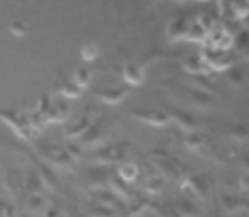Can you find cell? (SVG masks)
<instances>
[{
    "instance_id": "1",
    "label": "cell",
    "mask_w": 249,
    "mask_h": 217,
    "mask_svg": "<svg viewBox=\"0 0 249 217\" xmlns=\"http://www.w3.org/2000/svg\"><path fill=\"white\" fill-rule=\"evenodd\" d=\"M202 58V61L207 65V68L212 72H227L234 66V58L229 54V51H217V50H209V48H203L202 53L198 54Z\"/></svg>"
},
{
    "instance_id": "2",
    "label": "cell",
    "mask_w": 249,
    "mask_h": 217,
    "mask_svg": "<svg viewBox=\"0 0 249 217\" xmlns=\"http://www.w3.org/2000/svg\"><path fill=\"white\" fill-rule=\"evenodd\" d=\"M181 187L187 188L197 200H209V180L205 175H187V178L181 181Z\"/></svg>"
},
{
    "instance_id": "3",
    "label": "cell",
    "mask_w": 249,
    "mask_h": 217,
    "mask_svg": "<svg viewBox=\"0 0 249 217\" xmlns=\"http://www.w3.org/2000/svg\"><path fill=\"white\" fill-rule=\"evenodd\" d=\"M132 117L138 119L142 124L153 126V127H163V126L170 124V119L168 114L163 110H154V108H141V110H136L132 114Z\"/></svg>"
},
{
    "instance_id": "4",
    "label": "cell",
    "mask_w": 249,
    "mask_h": 217,
    "mask_svg": "<svg viewBox=\"0 0 249 217\" xmlns=\"http://www.w3.org/2000/svg\"><path fill=\"white\" fill-rule=\"evenodd\" d=\"M168 119H170V122H173V124H177L178 127L181 129V131H185V134H190V132H198V122L195 117H192L190 114H187V112L183 110H171L170 114H168Z\"/></svg>"
},
{
    "instance_id": "5",
    "label": "cell",
    "mask_w": 249,
    "mask_h": 217,
    "mask_svg": "<svg viewBox=\"0 0 249 217\" xmlns=\"http://www.w3.org/2000/svg\"><path fill=\"white\" fill-rule=\"evenodd\" d=\"M181 66L187 73H190L192 76H202V75H210V70L207 68V65L202 61V58L197 54L185 56L181 59Z\"/></svg>"
},
{
    "instance_id": "6",
    "label": "cell",
    "mask_w": 249,
    "mask_h": 217,
    "mask_svg": "<svg viewBox=\"0 0 249 217\" xmlns=\"http://www.w3.org/2000/svg\"><path fill=\"white\" fill-rule=\"evenodd\" d=\"M183 145L188 151H205L209 148V141H207L205 134L202 132H190L183 138Z\"/></svg>"
},
{
    "instance_id": "7",
    "label": "cell",
    "mask_w": 249,
    "mask_h": 217,
    "mask_svg": "<svg viewBox=\"0 0 249 217\" xmlns=\"http://www.w3.org/2000/svg\"><path fill=\"white\" fill-rule=\"evenodd\" d=\"M227 138L234 145H243V143L249 141V124L237 122V124L231 126L229 131H227Z\"/></svg>"
},
{
    "instance_id": "8",
    "label": "cell",
    "mask_w": 249,
    "mask_h": 217,
    "mask_svg": "<svg viewBox=\"0 0 249 217\" xmlns=\"http://www.w3.org/2000/svg\"><path fill=\"white\" fill-rule=\"evenodd\" d=\"M188 29V22L183 17H177V19L171 20L170 27H168V37L171 41H181L185 39V34Z\"/></svg>"
},
{
    "instance_id": "9",
    "label": "cell",
    "mask_w": 249,
    "mask_h": 217,
    "mask_svg": "<svg viewBox=\"0 0 249 217\" xmlns=\"http://www.w3.org/2000/svg\"><path fill=\"white\" fill-rule=\"evenodd\" d=\"M188 102H190L192 107L195 108H200V110H207L213 106V100L209 93L205 92H198V90H192L188 93Z\"/></svg>"
},
{
    "instance_id": "10",
    "label": "cell",
    "mask_w": 249,
    "mask_h": 217,
    "mask_svg": "<svg viewBox=\"0 0 249 217\" xmlns=\"http://www.w3.org/2000/svg\"><path fill=\"white\" fill-rule=\"evenodd\" d=\"M100 100H104L105 104H110V106H115V104L122 102L127 95V90L125 89H105V90H99L97 92Z\"/></svg>"
},
{
    "instance_id": "11",
    "label": "cell",
    "mask_w": 249,
    "mask_h": 217,
    "mask_svg": "<svg viewBox=\"0 0 249 217\" xmlns=\"http://www.w3.org/2000/svg\"><path fill=\"white\" fill-rule=\"evenodd\" d=\"M122 76L131 85H141L144 82V70L138 65H127L122 72Z\"/></svg>"
},
{
    "instance_id": "12",
    "label": "cell",
    "mask_w": 249,
    "mask_h": 217,
    "mask_svg": "<svg viewBox=\"0 0 249 217\" xmlns=\"http://www.w3.org/2000/svg\"><path fill=\"white\" fill-rule=\"evenodd\" d=\"M173 211L177 212L178 217H197L198 216V207H197V205H195L192 200H185V199L177 200Z\"/></svg>"
},
{
    "instance_id": "13",
    "label": "cell",
    "mask_w": 249,
    "mask_h": 217,
    "mask_svg": "<svg viewBox=\"0 0 249 217\" xmlns=\"http://www.w3.org/2000/svg\"><path fill=\"white\" fill-rule=\"evenodd\" d=\"M139 177V168L136 163H131V162H125L119 166V178L125 183H131L134 181L136 178Z\"/></svg>"
},
{
    "instance_id": "14",
    "label": "cell",
    "mask_w": 249,
    "mask_h": 217,
    "mask_svg": "<svg viewBox=\"0 0 249 217\" xmlns=\"http://www.w3.org/2000/svg\"><path fill=\"white\" fill-rule=\"evenodd\" d=\"M90 124H92V117H90V114H85L76 124L68 126V127L65 129V132L70 136H82L83 132H87L90 129Z\"/></svg>"
},
{
    "instance_id": "15",
    "label": "cell",
    "mask_w": 249,
    "mask_h": 217,
    "mask_svg": "<svg viewBox=\"0 0 249 217\" xmlns=\"http://www.w3.org/2000/svg\"><path fill=\"white\" fill-rule=\"evenodd\" d=\"M207 37V33L198 26L197 22H192L188 24V29L187 34H185V39L190 41V43H203Z\"/></svg>"
},
{
    "instance_id": "16",
    "label": "cell",
    "mask_w": 249,
    "mask_h": 217,
    "mask_svg": "<svg viewBox=\"0 0 249 217\" xmlns=\"http://www.w3.org/2000/svg\"><path fill=\"white\" fill-rule=\"evenodd\" d=\"M222 207L227 214H236L241 209L244 207V202L239 200L237 197H232V195H224L222 197Z\"/></svg>"
},
{
    "instance_id": "17",
    "label": "cell",
    "mask_w": 249,
    "mask_h": 217,
    "mask_svg": "<svg viewBox=\"0 0 249 217\" xmlns=\"http://www.w3.org/2000/svg\"><path fill=\"white\" fill-rule=\"evenodd\" d=\"M144 187L149 194H160L164 187V180L160 175H151V177H148V180H146Z\"/></svg>"
},
{
    "instance_id": "18",
    "label": "cell",
    "mask_w": 249,
    "mask_h": 217,
    "mask_svg": "<svg viewBox=\"0 0 249 217\" xmlns=\"http://www.w3.org/2000/svg\"><path fill=\"white\" fill-rule=\"evenodd\" d=\"M231 7V14L236 20H244L249 16V2H239L232 3Z\"/></svg>"
},
{
    "instance_id": "19",
    "label": "cell",
    "mask_w": 249,
    "mask_h": 217,
    "mask_svg": "<svg viewBox=\"0 0 249 217\" xmlns=\"http://www.w3.org/2000/svg\"><path fill=\"white\" fill-rule=\"evenodd\" d=\"M90 78H92V73H90L89 68H76L75 75H73V80H75L73 83H75L78 89H82V87H85L87 83L90 82Z\"/></svg>"
},
{
    "instance_id": "20",
    "label": "cell",
    "mask_w": 249,
    "mask_h": 217,
    "mask_svg": "<svg viewBox=\"0 0 249 217\" xmlns=\"http://www.w3.org/2000/svg\"><path fill=\"white\" fill-rule=\"evenodd\" d=\"M227 80H229V83L232 87H243L244 82H246L244 73L239 72V68H236V66H232L231 70H227Z\"/></svg>"
},
{
    "instance_id": "21",
    "label": "cell",
    "mask_w": 249,
    "mask_h": 217,
    "mask_svg": "<svg viewBox=\"0 0 249 217\" xmlns=\"http://www.w3.org/2000/svg\"><path fill=\"white\" fill-rule=\"evenodd\" d=\"M110 187L114 188L115 194H119L121 197H124V199L131 197V190H129L127 183H125V181H122L121 178H114V180L110 181Z\"/></svg>"
},
{
    "instance_id": "22",
    "label": "cell",
    "mask_w": 249,
    "mask_h": 217,
    "mask_svg": "<svg viewBox=\"0 0 249 217\" xmlns=\"http://www.w3.org/2000/svg\"><path fill=\"white\" fill-rule=\"evenodd\" d=\"M27 187L31 192H39V188L43 187V178L36 171H29L27 173Z\"/></svg>"
},
{
    "instance_id": "23",
    "label": "cell",
    "mask_w": 249,
    "mask_h": 217,
    "mask_svg": "<svg viewBox=\"0 0 249 217\" xmlns=\"http://www.w3.org/2000/svg\"><path fill=\"white\" fill-rule=\"evenodd\" d=\"M27 207H29V211L34 212V214H39L44 209V199L39 197V195H31L29 202H27Z\"/></svg>"
},
{
    "instance_id": "24",
    "label": "cell",
    "mask_w": 249,
    "mask_h": 217,
    "mask_svg": "<svg viewBox=\"0 0 249 217\" xmlns=\"http://www.w3.org/2000/svg\"><path fill=\"white\" fill-rule=\"evenodd\" d=\"M97 54H99V48H97L95 44H87V46L82 50V56L85 59H89V61L95 58Z\"/></svg>"
},
{
    "instance_id": "25",
    "label": "cell",
    "mask_w": 249,
    "mask_h": 217,
    "mask_svg": "<svg viewBox=\"0 0 249 217\" xmlns=\"http://www.w3.org/2000/svg\"><path fill=\"white\" fill-rule=\"evenodd\" d=\"M61 93L66 97H78L80 95V89L75 83H70V85H63L61 87Z\"/></svg>"
},
{
    "instance_id": "26",
    "label": "cell",
    "mask_w": 249,
    "mask_h": 217,
    "mask_svg": "<svg viewBox=\"0 0 249 217\" xmlns=\"http://www.w3.org/2000/svg\"><path fill=\"white\" fill-rule=\"evenodd\" d=\"M10 29H12V33L17 34V36H24V34L27 33V27L24 26L22 22H12L10 24Z\"/></svg>"
},
{
    "instance_id": "27",
    "label": "cell",
    "mask_w": 249,
    "mask_h": 217,
    "mask_svg": "<svg viewBox=\"0 0 249 217\" xmlns=\"http://www.w3.org/2000/svg\"><path fill=\"white\" fill-rule=\"evenodd\" d=\"M239 188L241 190H249V175H241L239 177Z\"/></svg>"
},
{
    "instance_id": "28",
    "label": "cell",
    "mask_w": 249,
    "mask_h": 217,
    "mask_svg": "<svg viewBox=\"0 0 249 217\" xmlns=\"http://www.w3.org/2000/svg\"><path fill=\"white\" fill-rule=\"evenodd\" d=\"M241 166L246 171V175H249V156H244V158L241 160Z\"/></svg>"
},
{
    "instance_id": "29",
    "label": "cell",
    "mask_w": 249,
    "mask_h": 217,
    "mask_svg": "<svg viewBox=\"0 0 249 217\" xmlns=\"http://www.w3.org/2000/svg\"><path fill=\"white\" fill-rule=\"evenodd\" d=\"M241 54L244 56V59H248L249 61V44H246L244 48H241Z\"/></svg>"
},
{
    "instance_id": "30",
    "label": "cell",
    "mask_w": 249,
    "mask_h": 217,
    "mask_svg": "<svg viewBox=\"0 0 249 217\" xmlns=\"http://www.w3.org/2000/svg\"><path fill=\"white\" fill-rule=\"evenodd\" d=\"M241 24H243V27H244V29H246V31H249V16L246 17V19H244V20H241Z\"/></svg>"
},
{
    "instance_id": "31",
    "label": "cell",
    "mask_w": 249,
    "mask_h": 217,
    "mask_svg": "<svg viewBox=\"0 0 249 217\" xmlns=\"http://www.w3.org/2000/svg\"><path fill=\"white\" fill-rule=\"evenodd\" d=\"M141 217H156L154 214H151V212H146V214H142Z\"/></svg>"
}]
</instances>
